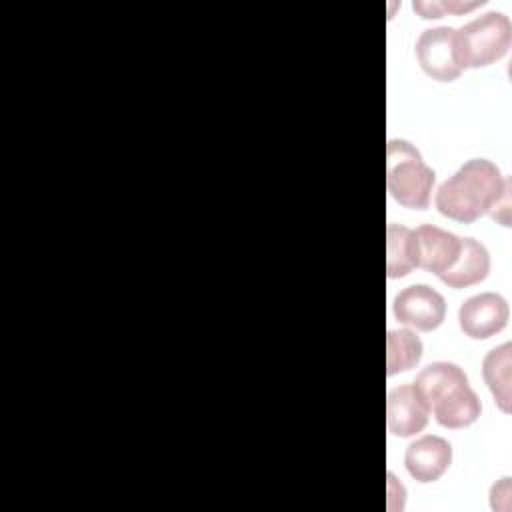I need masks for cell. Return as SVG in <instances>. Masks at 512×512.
Instances as JSON below:
<instances>
[{
  "label": "cell",
  "mask_w": 512,
  "mask_h": 512,
  "mask_svg": "<svg viewBox=\"0 0 512 512\" xmlns=\"http://www.w3.org/2000/svg\"><path fill=\"white\" fill-rule=\"evenodd\" d=\"M434 204L456 222L468 224L490 214L498 224L510 226V176L488 158H472L438 186Z\"/></svg>",
  "instance_id": "cell-1"
},
{
  "label": "cell",
  "mask_w": 512,
  "mask_h": 512,
  "mask_svg": "<svg viewBox=\"0 0 512 512\" xmlns=\"http://www.w3.org/2000/svg\"><path fill=\"white\" fill-rule=\"evenodd\" d=\"M434 420L444 428H466L482 412L478 394L464 370L448 360H438L420 370L412 382Z\"/></svg>",
  "instance_id": "cell-2"
},
{
  "label": "cell",
  "mask_w": 512,
  "mask_h": 512,
  "mask_svg": "<svg viewBox=\"0 0 512 512\" xmlns=\"http://www.w3.org/2000/svg\"><path fill=\"white\" fill-rule=\"evenodd\" d=\"M436 172L424 162L420 150L404 140L392 138L386 146V188L404 208L426 210L430 206Z\"/></svg>",
  "instance_id": "cell-3"
},
{
  "label": "cell",
  "mask_w": 512,
  "mask_h": 512,
  "mask_svg": "<svg viewBox=\"0 0 512 512\" xmlns=\"http://www.w3.org/2000/svg\"><path fill=\"white\" fill-rule=\"evenodd\" d=\"M462 68H484L500 60L512 42L510 18L500 10H488L456 28Z\"/></svg>",
  "instance_id": "cell-4"
},
{
  "label": "cell",
  "mask_w": 512,
  "mask_h": 512,
  "mask_svg": "<svg viewBox=\"0 0 512 512\" xmlns=\"http://www.w3.org/2000/svg\"><path fill=\"white\" fill-rule=\"evenodd\" d=\"M420 68L438 82H452L462 74L458 36L454 26H434L420 32L416 46Z\"/></svg>",
  "instance_id": "cell-5"
},
{
  "label": "cell",
  "mask_w": 512,
  "mask_h": 512,
  "mask_svg": "<svg viewBox=\"0 0 512 512\" xmlns=\"http://www.w3.org/2000/svg\"><path fill=\"white\" fill-rule=\"evenodd\" d=\"M392 312L400 324L432 332L446 318V300L428 284H412L394 296Z\"/></svg>",
  "instance_id": "cell-6"
},
{
  "label": "cell",
  "mask_w": 512,
  "mask_h": 512,
  "mask_svg": "<svg viewBox=\"0 0 512 512\" xmlns=\"http://www.w3.org/2000/svg\"><path fill=\"white\" fill-rule=\"evenodd\" d=\"M508 318V302L498 292L474 294L466 298L458 308L460 330L474 340H486L502 332L508 324Z\"/></svg>",
  "instance_id": "cell-7"
},
{
  "label": "cell",
  "mask_w": 512,
  "mask_h": 512,
  "mask_svg": "<svg viewBox=\"0 0 512 512\" xmlns=\"http://www.w3.org/2000/svg\"><path fill=\"white\" fill-rule=\"evenodd\" d=\"M462 250V238L434 224L414 228V260L416 268L436 274L438 278L452 268Z\"/></svg>",
  "instance_id": "cell-8"
},
{
  "label": "cell",
  "mask_w": 512,
  "mask_h": 512,
  "mask_svg": "<svg viewBox=\"0 0 512 512\" xmlns=\"http://www.w3.org/2000/svg\"><path fill=\"white\" fill-rule=\"evenodd\" d=\"M452 464V444L436 434H424L410 442L404 452V466L408 474L420 482L430 484L444 476Z\"/></svg>",
  "instance_id": "cell-9"
},
{
  "label": "cell",
  "mask_w": 512,
  "mask_h": 512,
  "mask_svg": "<svg viewBox=\"0 0 512 512\" xmlns=\"http://www.w3.org/2000/svg\"><path fill=\"white\" fill-rule=\"evenodd\" d=\"M428 408L412 384H400L386 398V426L392 436L408 438L422 432L428 424Z\"/></svg>",
  "instance_id": "cell-10"
},
{
  "label": "cell",
  "mask_w": 512,
  "mask_h": 512,
  "mask_svg": "<svg viewBox=\"0 0 512 512\" xmlns=\"http://www.w3.org/2000/svg\"><path fill=\"white\" fill-rule=\"evenodd\" d=\"M490 272V252L476 238H462V250L440 280L450 288H468L482 282Z\"/></svg>",
  "instance_id": "cell-11"
},
{
  "label": "cell",
  "mask_w": 512,
  "mask_h": 512,
  "mask_svg": "<svg viewBox=\"0 0 512 512\" xmlns=\"http://www.w3.org/2000/svg\"><path fill=\"white\" fill-rule=\"evenodd\" d=\"M510 358H512V344L504 342L494 346L482 360V378L488 390L494 396L496 406L508 414L512 408V394H510Z\"/></svg>",
  "instance_id": "cell-12"
},
{
  "label": "cell",
  "mask_w": 512,
  "mask_h": 512,
  "mask_svg": "<svg viewBox=\"0 0 512 512\" xmlns=\"http://www.w3.org/2000/svg\"><path fill=\"white\" fill-rule=\"evenodd\" d=\"M416 268L414 260V230L390 222L386 228V272L388 278L408 276Z\"/></svg>",
  "instance_id": "cell-13"
},
{
  "label": "cell",
  "mask_w": 512,
  "mask_h": 512,
  "mask_svg": "<svg viewBox=\"0 0 512 512\" xmlns=\"http://www.w3.org/2000/svg\"><path fill=\"white\" fill-rule=\"evenodd\" d=\"M424 352L420 336L408 328L388 330L386 334V372L388 376L414 368Z\"/></svg>",
  "instance_id": "cell-14"
},
{
  "label": "cell",
  "mask_w": 512,
  "mask_h": 512,
  "mask_svg": "<svg viewBox=\"0 0 512 512\" xmlns=\"http://www.w3.org/2000/svg\"><path fill=\"white\" fill-rule=\"evenodd\" d=\"M482 4H484V0H476V2H412V8L422 18H440L446 12H466V10L478 8Z\"/></svg>",
  "instance_id": "cell-15"
}]
</instances>
